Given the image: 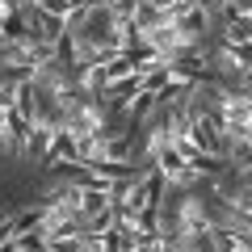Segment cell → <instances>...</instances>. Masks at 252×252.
Wrapping results in <instances>:
<instances>
[{"instance_id":"6da1fadb","label":"cell","mask_w":252,"mask_h":252,"mask_svg":"<svg viewBox=\"0 0 252 252\" xmlns=\"http://www.w3.org/2000/svg\"><path fill=\"white\" fill-rule=\"evenodd\" d=\"M17 252H51V240H46L42 227L38 231H26V235H17Z\"/></svg>"},{"instance_id":"7a4b0ae2","label":"cell","mask_w":252,"mask_h":252,"mask_svg":"<svg viewBox=\"0 0 252 252\" xmlns=\"http://www.w3.org/2000/svg\"><path fill=\"white\" fill-rule=\"evenodd\" d=\"M51 252H84V244H80V235L76 240H51Z\"/></svg>"}]
</instances>
